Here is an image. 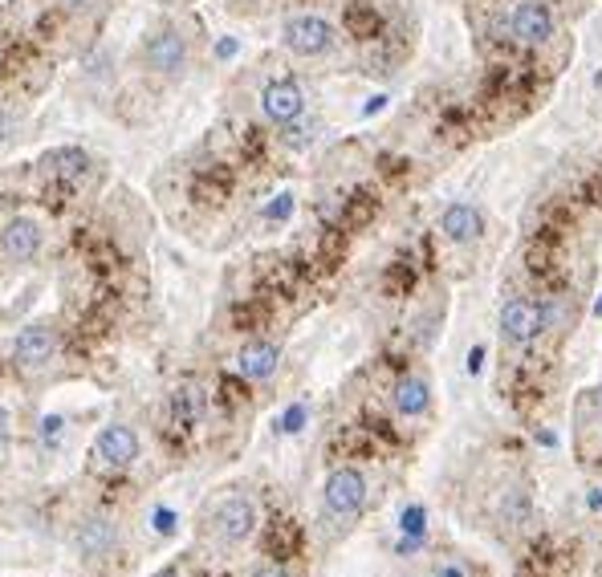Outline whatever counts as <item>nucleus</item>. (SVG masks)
<instances>
[{
  "label": "nucleus",
  "mask_w": 602,
  "mask_h": 577,
  "mask_svg": "<svg viewBox=\"0 0 602 577\" xmlns=\"http://www.w3.org/2000/svg\"><path fill=\"white\" fill-rule=\"evenodd\" d=\"M155 577H175V569H167V573H155Z\"/></svg>",
  "instance_id": "obj_18"
},
{
  "label": "nucleus",
  "mask_w": 602,
  "mask_h": 577,
  "mask_svg": "<svg viewBox=\"0 0 602 577\" xmlns=\"http://www.w3.org/2000/svg\"><path fill=\"white\" fill-rule=\"evenodd\" d=\"M285 45L301 57H318L334 45V29L322 17H289L285 21Z\"/></svg>",
  "instance_id": "obj_4"
},
{
  "label": "nucleus",
  "mask_w": 602,
  "mask_h": 577,
  "mask_svg": "<svg viewBox=\"0 0 602 577\" xmlns=\"http://www.w3.org/2000/svg\"><path fill=\"white\" fill-rule=\"evenodd\" d=\"M78 545H82L86 557H102V553L114 545L110 521H106V517H86V521L78 525Z\"/></svg>",
  "instance_id": "obj_12"
},
{
  "label": "nucleus",
  "mask_w": 602,
  "mask_h": 577,
  "mask_svg": "<svg viewBox=\"0 0 602 577\" xmlns=\"http://www.w3.org/2000/svg\"><path fill=\"white\" fill-rule=\"evenodd\" d=\"M184 57H188V45H184V37H179L171 25L155 29L147 37V49H143L147 70H155V74H179V70H184Z\"/></svg>",
  "instance_id": "obj_3"
},
{
  "label": "nucleus",
  "mask_w": 602,
  "mask_h": 577,
  "mask_svg": "<svg viewBox=\"0 0 602 577\" xmlns=\"http://www.w3.org/2000/svg\"><path fill=\"white\" fill-rule=\"evenodd\" d=\"M440 228H444L448 240H472V236L480 232V212L468 208V204H452V208L444 212Z\"/></svg>",
  "instance_id": "obj_13"
},
{
  "label": "nucleus",
  "mask_w": 602,
  "mask_h": 577,
  "mask_svg": "<svg viewBox=\"0 0 602 577\" xmlns=\"http://www.w3.org/2000/svg\"><path fill=\"white\" fill-rule=\"evenodd\" d=\"M261 110L273 122H293V118H301V110H306V94H301V86H293V82H273L261 94Z\"/></svg>",
  "instance_id": "obj_8"
},
{
  "label": "nucleus",
  "mask_w": 602,
  "mask_h": 577,
  "mask_svg": "<svg viewBox=\"0 0 602 577\" xmlns=\"http://www.w3.org/2000/svg\"><path fill=\"white\" fill-rule=\"evenodd\" d=\"M363 500H367V480L354 468H338L326 480V508L334 512V517H354V512L363 508Z\"/></svg>",
  "instance_id": "obj_5"
},
{
  "label": "nucleus",
  "mask_w": 602,
  "mask_h": 577,
  "mask_svg": "<svg viewBox=\"0 0 602 577\" xmlns=\"http://www.w3.org/2000/svg\"><path fill=\"white\" fill-rule=\"evenodd\" d=\"M135 456H139V435H135L127 423H110V427L94 439V460H98L102 468H110V472L131 468Z\"/></svg>",
  "instance_id": "obj_2"
},
{
  "label": "nucleus",
  "mask_w": 602,
  "mask_h": 577,
  "mask_svg": "<svg viewBox=\"0 0 602 577\" xmlns=\"http://www.w3.org/2000/svg\"><path fill=\"white\" fill-rule=\"evenodd\" d=\"M5 427H9V415H5V411H0V447H5V435H9Z\"/></svg>",
  "instance_id": "obj_17"
},
{
  "label": "nucleus",
  "mask_w": 602,
  "mask_h": 577,
  "mask_svg": "<svg viewBox=\"0 0 602 577\" xmlns=\"http://www.w3.org/2000/svg\"><path fill=\"white\" fill-rule=\"evenodd\" d=\"M204 525H208V533L220 537L224 545H240V541H249L253 529H257V508H253V500H245V496H220V500L208 508Z\"/></svg>",
  "instance_id": "obj_1"
},
{
  "label": "nucleus",
  "mask_w": 602,
  "mask_h": 577,
  "mask_svg": "<svg viewBox=\"0 0 602 577\" xmlns=\"http://www.w3.org/2000/svg\"><path fill=\"white\" fill-rule=\"evenodd\" d=\"M513 29L525 45H541L550 33H554V21H550V9L541 5V0H525V5H517L513 13Z\"/></svg>",
  "instance_id": "obj_10"
},
{
  "label": "nucleus",
  "mask_w": 602,
  "mask_h": 577,
  "mask_svg": "<svg viewBox=\"0 0 602 577\" xmlns=\"http://www.w3.org/2000/svg\"><path fill=\"white\" fill-rule=\"evenodd\" d=\"M277 362H281V354H277V346H273V342H249L245 350L236 354V366H240V374H245V378H253V382H265V378H273Z\"/></svg>",
  "instance_id": "obj_11"
},
{
  "label": "nucleus",
  "mask_w": 602,
  "mask_h": 577,
  "mask_svg": "<svg viewBox=\"0 0 602 577\" xmlns=\"http://www.w3.org/2000/svg\"><path fill=\"white\" fill-rule=\"evenodd\" d=\"M53 350H57L53 330H49V326H29V330H21V334H17L13 358H17V366L33 370V366H45V362L53 358Z\"/></svg>",
  "instance_id": "obj_9"
},
{
  "label": "nucleus",
  "mask_w": 602,
  "mask_h": 577,
  "mask_svg": "<svg viewBox=\"0 0 602 577\" xmlns=\"http://www.w3.org/2000/svg\"><path fill=\"white\" fill-rule=\"evenodd\" d=\"M541 309L533 305V301H525V297H513V301H505V309H501V334H505V342H513V346H521V342H529L537 330H541Z\"/></svg>",
  "instance_id": "obj_6"
},
{
  "label": "nucleus",
  "mask_w": 602,
  "mask_h": 577,
  "mask_svg": "<svg viewBox=\"0 0 602 577\" xmlns=\"http://www.w3.org/2000/svg\"><path fill=\"white\" fill-rule=\"evenodd\" d=\"M395 407L403 415H424L428 411V382L424 378H403L395 387Z\"/></svg>",
  "instance_id": "obj_14"
},
{
  "label": "nucleus",
  "mask_w": 602,
  "mask_h": 577,
  "mask_svg": "<svg viewBox=\"0 0 602 577\" xmlns=\"http://www.w3.org/2000/svg\"><path fill=\"white\" fill-rule=\"evenodd\" d=\"M57 163H62V167H57V171H62V175H82L86 167H90V159H86V151H62V155H57Z\"/></svg>",
  "instance_id": "obj_15"
},
{
  "label": "nucleus",
  "mask_w": 602,
  "mask_h": 577,
  "mask_svg": "<svg viewBox=\"0 0 602 577\" xmlns=\"http://www.w3.org/2000/svg\"><path fill=\"white\" fill-rule=\"evenodd\" d=\"M253 577H289V573H285V569H277V565H265V569H257Z\"/></svg>",
  "instance_id": "obj_16"
},
{
  "label": "nucleus",
  "mask_w": 602,
  "mask_h": 577,
  "mask_svg": "<svg viewBox=\"0 0 602 577\" xmlns=\"http://www.w3.org/2000/svg\"><path fill=\"white\" fill-rule=\"evenodd\" d=\"M0 248H5L9 261H33L41 252V224L33 216H17L0 232Z\"/></svg>",
  "instance_id": "obj_7"
}]
</instances>
